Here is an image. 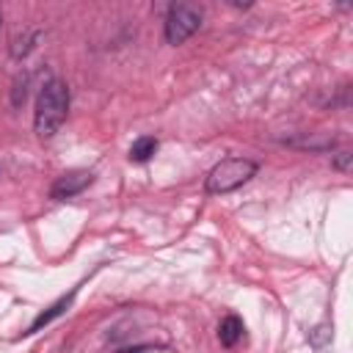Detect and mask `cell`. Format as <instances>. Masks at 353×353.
<instances>
[{"instance_id": "obj_1", "label": "cell", "mask_w": 353, "mask_h": 353, "mask_svg": "<svg viewBox=\"0 0 353 353\" xmlns=\"http://www.w3.org/2000/svg\"><path fill=\"white\" fill-rule=\"evenodd\" d=\"M66 116H69V85L63 80H58V77H50L41 85L39 97H36L33 132L41 141H47V138H52L63 127Z\"/></svg>"}, {"instance_id": "obj_2", "label": "cell", "mask_w": 353, "mask_h": 353, "mask_svg": "<svg viewBox=\"0 0 353 353\" xmlns=\"http://www.w3.org/2000/svg\"><path fill=\"white\" fill-rule=\"evenodd\" d=\"M256 171H259V165L254 160H248V157H223L204 176V190L210 196L232 193V190L243 188L251 176H256Z\"/></svg>"}, {"instance_id": "obj_3", "label": "cell", "mask_w": 353, "mask_h": 353, "mask_svg": "<svg viewBox=\"0 0 353 353\" xmlns=\"http://www.w3.org/2000/svg\"><path fill=\"white\" fill-rule=\"evenodd\" d=\"M199 28H201V8L199 6H190V3L168 6L165 22H163V36H165L168 44L176 47V44L188 41Z\"/></svg>"}, {"instance_id": "obj_4", "label": "cell", "mask_w": 353, "mask_h": 353, "mask_svg": "<svg viewBox=\"0 0 353 353\" xmlns=\"http://www.w3.org/2000/svg\"><path fill=\"white\" fill-rule=\"evenodd\" d=\"M91 182H94V174H91V171H69V174H61V176L52 182V188H50V199L66 201V199L83 193Z\"/></svg>"}, {"instance_id": "obj_5", "label": "cell", "mask_w": 353, "mask_h": 353, "mask_svg": "<svg viewBox=\"0 0 353 353\" xmlns=\"http://www.w3.org/2000/svg\"><path fill=\"white\" fill-rule=\"evenodd\" d=\"M41 36H44V30H39V28H30V30H25V33L14 36V39H11V47H8L11 58H14V61L28 58V55L36 50V44H39V39H41Z\"/></svg>"}, {"instance_id": "obj_6", "label": "cell", "mask_w": 353, "mask_h": 353, "mask_svg": "<svg viewBox=\"0 0 353 353\" xmlns=\"http://www.w3.org/2000/svg\"><path fill=\"white\" fill-rule=\"evenodd\" d=\"M74 292H77V290H72L69 295L58 298V301H55V303H52L50 309H44V312H41V314H39V317H36V320L30 323V328H28L25 334H36V331H41L44 325H50V323H52L55 317H61V314H63V312H66V309L72 306V301H74Z\"/></svg>"}, {"instance_id": "obj_7", "label": "cell", "mask_w": 353, "mask_h": 353, "mask_svg": "<svg viewBox=\"0 0 353 353\" xmlns=\"http://www.w3.org/2000/svg\"><path fill=\"white\" fill-rule=\"evenodd\" d=\"M243 331H245V325H243V320L237 314H226L218 323V339H221L223 347H234L243 339Z\"/></svg>"}, {"instance_id": "obj_8", "label": "cell", "mask_w": 353, "mask_h": 353, "mask_svg": "<svg viewBox=\"0 0 353 353\" xmlns=\"http://www.w3.org/2000/svg\"><path fill=\"white\" fill-rule=\"evenodd\" d=\"M157 138H152V135H141L132 146H130V160L132 163H146V160H152V154L157 152Z\"/></svg>"}, {"instance_id": "obj_9", "label": "cell", "mask_w": 353, "mask_h": 353, "mask_svg": "<svg viewBox=\"0 0 353 353\" xmlns=\"http://www.w3.org/2000/svg\"><path fill=\"white\" fill-rule=\"evenodd\" d=\"M25 97H28V74L25 77L19 74L14 80V85H11V108H19L25 102Z\"/></svg>"}, {"instance_id": "obj_10", "label": "cell", "mask_w": 353, "mask_h": 353, "mask_svg": "<svg viewBox=\"0 0 353 353\" xmlns=\"http://www.w3.org/2000/svg\"><path fill=\"white\" fill-rule=\"evenodd\" d=\"M334 168H336V171H347V168H350V152H339V154L334 157Z\"/></svg>"}, {"instance_id": "obj_11", "label": "cell", "mask_w": 353, "mask_h": 353, "mask_svg": "<svg viewBox=\"0 0 353 353\" xmlns=\"http://www.w3.org/2000/svg\"><path fill=\"white\" fill-rule=\"evenodd\" d=\"M0 30H3V11H0Z\"/></svg>"}]
</instances>
